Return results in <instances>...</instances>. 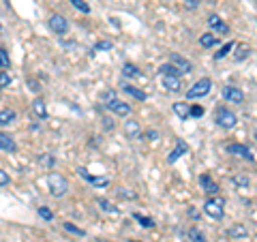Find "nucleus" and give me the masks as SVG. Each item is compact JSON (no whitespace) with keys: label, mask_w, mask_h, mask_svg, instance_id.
<instances>
[{"label":"nucleus","mask_w":257,"mask_h":242,"mask_svg":"<svg viewBox=\"0 0 257 242\" xmlns=\"http://www.w3.org/2000/svg\"><path fill=\"white\" fill-rule=\"evenodd\" d=\"M47 189L54 197H64L69 193V180L60 172H50L47 174Z\"/></svg>","instance_id":"nucleus-1"},{"label":"nucleus","mask_w":257,"mask_h":242,"mask_svg":"<svg viewBox=\"0 0 257 242\" xmlns=\"http://www.w3.org/2000/svg\"><path fill=\"white\" fill-rule=\"evenodd\" d=\"M204 212L210 216V219L221 221L223 216H225V201H223L221 197H216V195L208 197V199H206V204H204Z\"/></svg>","instance_id":"nucleus-2"},{"label":"nucleus","mask_w":257,"mask_h":242,"mask_svg":"<svg viewBox=\"0 0 257 242\" xmlns=\"http://www.w3.org/2000/svg\"><path fill=\"white\" fill-rule=\"evenodd\" d=\"M214 123L219 125L221 129H234L236 123H238V118H236V114L229 107L221 105V107L214 109Z\"/></svg>","instance_id":"nucleus-3"},{"label":"nucleus","mask_w":257,"mask_h":242,"mask_svg":"<svg viewBox=\"0 0 257 242\" xmlns=\"http://www.w3.org/2000/svg\"><path fill=\"white\" fill-rule=\"evenodd\" d=\"M210 88H212V82H210V77H202V79H197L195 84H193L189 90H187V99H202V96H206L208 92H210Z\"/></svg>","instance_id":"nucleus-4"},{"label":"nucleus","mask_w":257,"mask_h":242,"mask_svg":"<svg viewBox=\"0 0 257 242\" xmlns=\"http://www.w3.org/2000/svg\"><path fill=\"white\" fill-rule=\"evenodd\" d=\"M47 26H50V30L54 32V35H67L69 32V20L64 18V15L54 13V15H50V20H47Z\"/></svg>","instance_id":"nucleus-5"},{"label":"nucleus","mask_w":257,"mask_h":242,"mask_svg":"<svg viewBox=\"0 0 257 242\" xmlns=\"http://www.w3.org/2000/svg\"><path fill=\"white\" fill-rule=\"evenodd\" d=\"M221 94H223L225 101L234 103V105H242V103H244V92L240 90V88H236V86H225L221 90Z\"/></svg>","instance_id":"nucleus-6"},{"label":"nucleus","mask_w":257,"mask_h":242,"mask_svg":"<svg viewBox=\"0 0 257 242\" xmlns=\"http://www.w3.org/2000/svg\"><path fill=\"white\" fill-rule=\"evenodd\" d=\"M229 155H236L240 159H246V161H255V152L246 146V144H229L227 146Z\"/></svg>","instance_id":"nucleus-7"},{"label":"nucleus","mask_w":257,"mask_h":242,"mask_svg":"<svg viewBox=\"0 0 257 242\" xmlns=\"http://www.w3.org/2000/svg\"><path fill=\"white\" fill-rule=\"evenodd\" d=\"M77 172H79V176H82L84 180L90 182L92 187H99V189H103V187H107V184H109V178H107V176H92V174L88 172L86 167H79Z\"/></svg>","instance_id":"nucleus-8"},{"label":"nucleus","mask_w":257,"mask_h":242,"mask_svg":"<svg viewBox=\"0 0 257 242\" xmlns=\"http://www.w3.org/2000/svg\"><path fill=\"white\" fill-rule=\"evenodd\" d=\"M161 84H163L165 90L178 92L182 88V75H161Z\"/></svg>","instance_id":"nucleus-9"},{"label":"nucleus","mask_w":257,"mask_h":242,"mask_svg":"<svg viewBox=\"0 0 257 242\" xmlns=\"http://www.w3.org/2000/svg\"><path fill=\"white\" fill-rule=\"evenodd\" d=\"M170 62L180 71L182 75L184 73H191V71H193V64L187 58H184V56H180V54H170Z\"/></svg>","instance_id":"nucleus-10"},{"label":"nucleus","mask_w":257,"mask_h":242,"mask_svg":"<svg viewBox=\"0 0 257 242\" xmlns=\"http://www.w3.org/2000/svg\"><path fill=\"white\" fill-rule=\"evenodd\" d=\"M199 184H202V189H204L206 195H210V197L219 193V184L212 180L210 174H202V176H199Z\"/></svg>","instance_id":"nucleus-11"},{"label":"nucleus","mask_w":257,"mask_h":242,"mask_svg":"<svg viewBox=\"0 0 257 242\" xmlns=\"http://www.w3.org/2000/svg\"><path fill=\"white\" fill-rule=\"evenodd\" d=\"M109 111H111V114H114V116H128V114H131V105H128V103H124V101H111V103H107V105H105Z\"/></svg>","instance_id":"nucleus-12"},{"label":"nucleus","mask_w":257,"mask_h":242,"mask_svg":"<svg viewBox=\"0 0 257 242\" xmlns=\"http://www.w3.org/2000/svg\"><path fill=\"white\" fill-rule=\"evenodd\" d=\"M208 26H210L216 35H227L229 32V26L219 18V15H210V18H208Z\"/></svg>","instance_id":"nucleus-13"},{"label":"nucleus","mask_w":257,"mask_h":242,"mask_svg":"<svg viewBox=\"0 0 257 242\" xmlns=\"http://www.w3.org/2000/svg\"><path fill=\"white\" fill-rule=\"evenodd\" d=\"M227 233L231 236V240H244V238H248V227L244 223H234L227 229Z\"/></svg>","instance_id":"nucleus-14"},{"label":"nucleus","mask_w":257,"mask_h":242,"mask_svg":"<svg viewBox=\"0 0 257 242\" xmlns=\"http://www.w3.org/2000/svg\"><path fill=\"white\" fill-rule=\"evenodd\" d=\"M0 150H3V152H15V150H18V144H15V140L9 133L0 131Z\"/></svg>","instance_id":"nucleus-15"},{"label":"nucleus","mask_w":257,"mask_h":242,"mask_svg":"<svg viewBox=\"0 0 257 242\" xmlns=\"http://www.w3.org/2000/svg\"><path fill=\"white\" fill-rule=\"evenodd\" d=\"M124 133H126V137H131V140H138V137H142V129L138 125V120H126Z\"/></svg>","instance_id":"nucleus-16"},{"label":"nucleus","mask_w":257,"mask_h":242,"mask_svg":"<svg viewBox=\"0 0 257 242\" xmlns=\"http://www.w3.org/2000/svg\"><path fill=\"white\" fill-rule=\"evenodd\" d=\"M32 114H35L39 120L47 118V105H45L43 99H35V101H32Z\"/></svg>","instance_id":"nucleus-17"},{"label":"nucleus","mask_w":257,"mask_h":242,"mask_svg":"<svg viewBox=\"0 0 257 242\" xmlns=\"http://www.w3.org/2000/svg\"><path fill=\"white\" fill-rule=\"evenodd\" d=\"M187 152H189V146H187V144H184V142H178V144H176V148L170 152L167 161H170V163H176V161H178L182 155H187Z\"/></svg>","instance_id":"nucleus-18"},{"label":"nucleus","mask_w":257,"mask_h":242,"mask_svg":"<svg viewBox=\"0 0 257 242\" xmlns=\"http://www.w3.org/2000/svg\"><path fill=\"white\" fill-rule=\"evenodd\" d=\"M172 109H174V114L176 116H178L180 120H189V116H191V107L187 105V103H174V105H172Z\"/></svg>","instance_id":"nucleus-19"},{"label":"nucleus","mask_w":257,"mask_h":242,"mask_svg":"<svg viewBox=\"0 0 257 242\" xmlns=\"http://www.w3.org/2000/svg\"><path fill=\"white\" fill-rule=\"evenodd\" d=\"M122 88H124V92H126L128 96H133V99H138V101H146V92H144V90H140V88H138V86L124 84Z\"/></svg>","instance_id":"nucleus-20"},{"label":"nucleus","mask_w":257,"mask_h":242,"mask_svg":"<svg viewBox=\"0 0 257 242\" xmlns=\"http://www.w3.org/2000/svg\"><path fill=\"white\" fill-rule=\"evenodd\" d=\"M15 118L18 114L13 109H0V127H9L11 123H15Z\"/></svg>","instance_id":"nucleus-21"},{"label":"nucleus","mask_w":257,"mask_h":242,"mask_svg":"<svg viewBox=\"0 0 257 242\" xmlns=\"http://www.w3.org/2000/svg\"><path fill=\"white\" fill-rule=\"evenodd\" d=\"M216 43H219V39H216L212 32H204V35L199 37V45L206 47V50H208V47H214Z\"/></svg>","instance_id":"nucleus-22"},{"label":"nucleus","mask_w":257,"mask_h":242,"mask_svg":"<svg viewBox=\"0 0 257 242\" xmlns=\"http://www.w3.org/2000/svg\"><path fill=\"white\" fill-rule=\"evenodd\" d=\"M96 204H99V208H101V210H103V212H107V214H114V216H116V214L120 212L118 208H116V206H111V204H109V201H107L105 197H99V199H96Z\"/></svg>","instance_id":"nucleus-23"},{"label":"nucleus","mask_w":257,"mask_h":242,"mask_svg":"<svg viewBox=\"0 0 257 242\" xmlns=\"http://www.w3.org/2000/svg\"><path fill=\"white\" fill-rule=\"evenodd\" d=\"M122 75L124 77H135V79H140L142 77V71L138 69V67H135V64H124V67H122Z\"/></svg>","instance_id":"nucleus-24"},{"label":"nucleus","mask_w":257,"mask_h":242,"mask_svg":"<svg viewBox=\"0 0 257 242\" xmlns=\"http://www.w3.org/2000/svg\"><path fill=\"white\" fill-rule=\"evenodd\" d=\"M69 3H71V7H73V9H77L79 13H84V15L90 13V5H88L86 0H69Z\"/></svg>","instance_id":"nucleus-25"},{"label":"nucleus","mask_w":257,"mask_h":242,"mask_svg":"<svg viewBox=\"0 0 257 242\" xmlns=\"http://www.w3.org/2000/svg\"><path fill=\"white\" fill-rule=\"evenodd\" d=\"M159 73H161V75H182L180 71L176 69L172 62H167V64H161V67H159Z\"/></svg>","instance_id":"nucleus-26"},{"label":"nucleus","mask_w":257,"mask_h":242,"mask_svg":"<svg viewBox=\"0 0 257 242\" xmlns=\"http://www.w3.org/2000/svg\"><path fill=\"white\" fill-rule=\"evenodd\" d=\"M133 219H135V221H140L142 227H155V221H152L150 216H144V214H140V212H135V214H133Z\"/></svg>","instance_id":"nucleus-27"},{"label":"nucleus","mask_w":257,"mask_h":242,"mask_svg":"<svg viewBox=\"0 0 257 242\" xmlns=\"http://www.w3.org/2000/svg\"><path fill=\"white\" fill-rule=\"evenodd\" d=\"M62 227L67 229V231H71V233H75V236H79V238L86 236V231L82 227H77V225H73V223H62Z\"/></svg>","instance_id":"nucleus-28"},{"label":"nucleus","mask_w":257,"mask_h":242,"mask_svg":"<svg viewBox=\"0 0 257 242\" xmlns=\"http://www.w3.org/2000/svg\"><path fill=\"white\" fill-rule=\"evenodd\" d=\"M189 238H191V242H206V236L197 227H191L189 229Z\"/></svg>","instance_id":"nucleus-29"},{"label":"nucleus","mask_w":257,"mask_h":242,"mask_svg":"<svg viewBox=\"0 0 257 242\" xmlns=\"http://www.w3.org/2000/svg\"><path fill=\"white\" fill-rule=\"evenodd\" d=\"M111 50H114V43L111 41H99L92 47V52H111Z\"/></svg>","instance_id":"nucleus-30"},{"label":"nucleus","mask_w":257,"mask_h":242,"mask_svg":"<svg viewBox=\"0 0 257 242\" xmlns=\"http://www.w3.org/2000/svg\"><path fill=\"white\" fill-rule=\"evenodd\" d=\"M231 50H234V43H225V45L221 47V50L214 54V60H221V58H225V56H227Z\"/></svg>","instance_id":"nucleus-31"},{"label":"nucleus","mask_w":257,"mask_h":242,"mask_svg":"<svg viewBox=\"0 0 257 242\" xmlns=\"http://www.w3.org/2000/svg\"><path fill=\"white\" fill-rule=\"evenodd\" d=\"M248 52H251V50H248L246 45H238V52L234 54V60H236V62H242L246 56H248Z\"/></svg>","instance_id":"nucleus-32"},{"label":"nucleus","mask_w":257,"mask_h":242,"mask_svg":"<svg viewBox=\"0 0 257 242\" xmlns=\"http://www.w3.org/2000/svg\"><path fill=\"white\" fill-rule=\"evenodd\" d=\"M231 182H234L238 189H248V178H246V176H234Z\"/></svg>","instance_id":"nucleus-33"},{"label":"nucleus","mask_w":257,"mask_h":242,"mask_svg":"<svg viewBox=\"0 0 257 242\" xmlns=\"http://www.w3.org/2000/svg\"><path fill=\"white\" fill-rule=\"evenodd\" d=\"M9 64H11L9 54H7V50H3V47H0V69H9Z\"/></svg>","instance_id":"nucleus-34"},{"label":"nucleus","mask_w":257,"mask_h":242,"mask_svg":"<svg viewBox=\"0 0 257 242\" xmlns=\"http://www.w3.org/2000/svg\"><path fill=\"white\" fill-rule=\"evenodd\" d=\"M101 101H103V105H107V103L116 101V90H105V92L101 94Z\"/></svg>","instance_id":"nucleus-35"},{"label":"nucleus","mask_w":257,"mask_h":242,"mask_svg":"<svg viewBox=\"0 0 257 242\" xmlns=\"http://www.w3.org/2000/svg\"><path fill=\"white\" fill-rule=\"evenodd\" d=\"M11 82H13V79H11V75H9V73H5V71L0 69V88H7V86H11Z\"/></svg>","instance_id":"nucleus-36"},{"label":"nucleus","mask_w":257,"mask_h":242,"mask_svg":"<svg viewBox=\"0 0 257 242\" xmlns=\"http://www.w3.org/2000/svg\"><path fill=\"white\" fill-rule=\"evenodd\" d=\"M9 184H11L9 174H7L5 169H0V187H9Z\"/></svg>","instance_id":"nucleus-37"},{"label":"nucleus","mask_w":257,"mask_h":242,"mask_svg":"<svg viewBox=\"0 0 257 242\" xmlns=\"http://www.w3.org/2000/svg\"><path fill=\"white\" fill-rule=\"evenodd\" d=\"M39 214H41L45 221H52V219H54V212L50 210V208H45V206H43V208H39Z\"/></svg>","instance_id":"nucleus-38"},{"label":"nucleus","mask_w":257,"mask_h":242,"mask_svg":"<svg viewBox=\"0 0 257 242\" xmlns=\"http://www.w3.org/2000/svg\"><path fill=\"white\" fill-rule=\"evenodd\" d=\"M144 137H146V140H150V142H157V140H159V131H157V129H148V131L144 133Z\"/></svg>","instance_id":"nucleus-39"},{"label":"nucleus","mask_w":257,"mask_h":242,"mask_svg":"<svg viewBox=\"0 0 257 242\" xmlns=\"http://www.w3.org/2000/svg\"><path fill=\"white\" fill-rule=\"evenodd\" d=\"M191 116H193V118L204 116V107H202V105H193V107H191Z\"/></svg>","instance_id":"nucleus-40"},{"label":"nucleus","mask_w":257,"mask_h":242,"mask_svg":"<svg viewBox=\"0 0 257 242\" xmlns=\"http://www.w3.org/2000/svg\"><path fill=\"white\" fill-rule=\"evenodd\" d=\"M39 161H41L43 165H47V167L54 165V157H50V155H41V159H39Z\"/></svg>","instance_id":"nucleus-41"},{"label":"nucleus","mask_w":257,"mask_h":242,"mask_svg":"<svg viewBox=\"0 0 257 242\" xmlns=\"http://www.w3.org/2000/svg\"><path fill=\"white\" fill-rule=\"evenodd\" d=\"M118 193H120V195H122V197H128V199H135V193H133V191H122V189H120Z\"/></svg>","instance_id":"nucleus-42"},{"label":"nucleus","mask_w":257,"mask_h":242,"mask_svg":"<svg viewBox=\"0 0 257 242\" xmlns=\"http://www.w3.org/2000/svg\"><path fill=\"white\" fill-rule=\"evenodd\" d=\"M189 214L193 216V219H197V221H199V212H195V210H193V208H191V210H189Z\"/></svg>","instance_id":"nucleus-43"},{"label":"nucleus","mask_w":257,"mask_h":242,"mask_svg":"<svg viewBox=\"0 0 257 242\" xmlns=\"http://www.w3.org/2000/svg\"><path fill=\"white\" fill-rule=\"evenodd\" d=\"M253 137H255V142H257V129H255V133H253Z\"/></svg>","instance_id":"nucleus-44"}]
</instances>
